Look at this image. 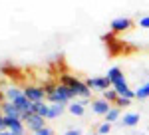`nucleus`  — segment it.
Listing matches in <instances>:
<instances>
[{"instance_id": "2eb2a0df", "label": "nucleus", "mask_w": 149, "mask_h": 135, "mask_svg": "<svg viewBox=\"0 0 149 135\" xmlns=\"http://www.w3.org/2000/svg\"><path fill=\"white\" fill-rule=\"evenodd\" d=\"M68 111L72 113V115H76V117H81L84 113H86V105H81L80 101H70L68 103Z\"/></svg>"}, {"instance_id": "1a4fd4ad", "label": "nucleus", "mask_w": 149, "mask_h": 135, "mask_svg": "<svg viewBox=\"0 0 149 135\" xmlns=\"http://www.w3.org/2000/svg\"><path fill=\"white\" fill-rule=\"evenodd\" d=\"M0 111L4 117H16V119H22V111L12 103V101H2L0 103Z\"/></svg>"}, {"instance_id": "b1692460", "label": "nucleus", "mask_w": 149, "mask_h": 135, "mask_svg": "<svg viewBox=\"0 0 149 135\" xmlns=\"http://www.w3.org/2000/svg\"><path fill=\"white\" fill-rule=\"evenodd\" d=\"M0 131H6V125H4V115L0 111Z\"/></svg>"}, {"instance_id": "a211bd4d", "label": "nucleus", "mask_w": 149, "mask_h": 135, "mask_svg": "<svg viewBox=\"0 0 149 135\" xmlns=\"http://www.w3.org/2000/svg\"><path fill=\"white\" fill-rule=\"evenodd\" d=\"M102 97H103V100H107L109 103H111V105H113L115 101H117V97H119V93H117L113 88H109V90H105V91L102 93Z\"/></svg>"}, {"instance_id": "423d86ee", "label": "nucleus", "mask_w": 149, "mask_h": 135, "mask_svg": "<svg viewBox=\"0 0 149 135\" xmlns=\"http://www.w3.org/2000/svg\"><path fill=\"white\" fill-rule=\"evenodd\" d=\"M4 125H6V131L10 135H26V125L22 119H16V117H4Z\"/></svg>"}, {"instance_id": "0eeeda50", "label": "nucleus", "mask_w": 149, "mask_h": 135, "mask_svg": "<svg viewBox=\"0 0 149 135\" xmlns=\"http://www.w3.org/2000/svg\"><path fill=\"white\" fill-rule=\"evenodd\" d=\"M24 95L32 101V103H36V101H46V91H44V88H40V86H26L24 88Z\"/></svg>"}, {"instance_id": "9d476101", "label": "nucleus", "mask_w": 149, "mask_h": 135, "mask_svg": "<svg viewBox=\"0 0 149 135\" xmlns=\"http://www.w3.org/2000/svg\"><path fill=\"white\" fill-rule=\"evenodd\" d=\"M113 105L109 103L107 100H103V97H100V100H92V111L95 113V115H103L105 117V113L109 111Z\"/></svg>"}, {"instance_id": "393cba45", "label": "nucleus", "mask_w": 149, "mask_h": 135, "mask_svg": "<svg viewBox=\"0 0 149 135\" xmlns=\"http://www.w3.org/2000/svg\"><path fill=\"white\" fill-rule=\"evenodd\" d=\"M0 135H10V133L8 131H0Z\"/></svg>"}, {"instance_id": "f3484780", "label": "nucleus", "mask_w": 149, "mask_h": 135, "mask_svg": "<svg viewBox=\"0 0 149 135\" xmlns=\"http://www.w3.org/2000/svg\"><path fill=\"white\" fill-rule=\"evenodd\" d=\"M135 100H149V81H145V84H141L137 90H135Z\"/></svg>"}, {"instance_id": "20e7f679", "label": "nucleus", "mask_w": 149, "mask_h": 135, "mask_svg": "<svg viewBox=\"0 0 149 135\" xmlns=\"http://www.w3.org/2000/svg\"><path fill=\"white\" fill-rule=\"evenodd\" d=\"M22 121H24V125H26V129L32 131V133H36V131L42 129V127H46V119L40 117L38 113H24Z\"/></svg>"}, {"instance_id": "6ab92c4d", "label": "nucleus", "mask_w": 149, "mask_h": 135, "mask_svg": "<svg viewBox=\"0 0 149 135\" xmlns=\"http://www.w3.org/2000/svg\"><path fill=\"white\" fill-rule=\"evenodd\" d=\"M97 135H107L109 131H111V123H107V121H103V123H100L97 125Z\"/></svg>"}, {"instance_id": "dca6fc26", "label": "nucleus", "mask_w": 149, "mask_h": 135, "mask_svg": "<svg viewBox=\"0 0 149 135\" xmlns=\"http://www.w3.org/2000/svg\"><path fill=\"white\" fill-rule=\"evenodd\" d=\"M119 117H121V109H119V107H115V105L105 113V121H107V123H117V121H119Z\"/></svg>"}, {"instance_id": "6e6552de", "label": "nucleus", "mask_w": 149, "mask_h": 135, "mask_svg": "<svg viewBox=\"0 0 149 135\" xmlns=\"http://www.w3.org/2000/svg\"><path fill=\"white\" fill-rule=\"evenodd\" d=\"M109 26H111V32L121 34V32H127V30L133 28V20L131 18H125V16H119V18H113Z\"/></svg>"}, {"instance_id": "39448f33", "label": "nucleus", "mask_w": 149, "mask_h": 135, "mask_svg": "<svg viewBox=\"0 0 149 135\" xmlns=\"http://www.w3.org/2000/svg\"><path fill=\"white\" fill-rule=\"evenodd\" d=\"M86 84H88V88L92 91H105V90H109L111 88V81H109V78L107 76H92V78H88V79H84Z\"/></svg>"}, {"instance_id": "9b49d317", "label": "nucleus", "mask_w": 149, "mask_h": 135, "mask_svg": "<svg viewBox=\"0 0 149 135\" xmlns=\"http://www.w3.org/2000/svg\"><path fill=\"white\" fill-rule=\"evenodd\" d=\"M139 119H141L139 113H123V115L119 117L117 125H119V127H137Z\"/></svg>"}, {"instance_id": "7ed1b4c3", "label": "nucleus", "mask_w": 149, "mask_h": 135, "mask_svg": "<svg viewBox=\"0 0 149 135\" xmlns=\"http://www.w3.org/2000/svg\"><path fill=\"white\" fill-rule=\"evenodd\" d=\"M60 84H64V86H68L70 90L76 93V100H92V90L88 88V84L84 81V79L76 78V76H72V74H62L60 76Z\"/></svg>"}, {"instance_id": "412c9836", "label": "nucleus", "mask_w": 149, "mask_h": 135, "mask_svg": "<svg viewBox=\"0 0 149 135\" xmlns=\"http://www.w3.org/2000/svg\"><path fill=\"white\" fill-rule=\"evenodd\" d=\"M137 24H139V28H147V30H149V14L141 16V18L137 20Z\"/></svg>"}, {"instance_id": "5701e85b", "label": "nucleus", "mask_w": 149, "mask_h": 135, "mask_svg": "<svg viewBox=\"0 0 149 135\" xmlns=\"http://www.w3.org/2000/svg\"><path fill=\"white\" fill-rule=\"evenodd\" d=\"M64 135H81V131H80V129H76V127H70Z\"/></svg>"}, {"instance_id": "4be33fe9", "label": "nucleus", "mask_w": 149, "mask_h": 135, "mask_svg": "<svg viewBox=\"0 0 149 135\" xmlns=\"http://www.w3.org/2000/svg\"><path fill=\"white\" fill-rule=\"evenodd\" d=\"M32 135H54V129H52V127H42V129H38V131H36V133H32Z\"/></svg>"}, {"instance_id": "a878e982", "label": "nucleus", "mask_w": 149, "mask_h": 135, "mask_svg": "<svg viewBox=\"0 0 149 135\" xmlns=\"http://www.w3.org/2000/svg\"><path fill=\"white\" fill-rule=\"evenodd\" d=\"M147 131H149V125H147Z\"/></svg>"}, {"instance_id": "4468645a", "label": "nucleus", "mask_w": 149, "mask_h": 135, "mask_svg": "<svg viewBox=\"0 0 149 135\" xmlns=\"http://www.w3.org/2000/svg\"><path fill=\"white\" fill-rule=\"evenodd\" d=\"M22 93H24V90L16 88V86H10V88H6V90H4V97H6V101H16Z\"/></svg>"}, {"instance_id": "aec40b11", "label": "nucleus", "mask_w": 149, "mask_h": 135, "mask_svg": "<svg viewBox=\"0 0 149 135\" xmlns=\"http://www.w3.org/2000/svg\"><path fill=\"white\" fill-rule=\"evenodd\" d=\"M131 101H133V100H129V97H121V95H119V97H117V101H115L113 105L121 109V107H129V105H131Z\"/></svg>"}, {"instance_id": "f8f14e48", "label": "nucleus", "mask_w": 149, "mask_h": 135, "mask_svg": "<svg viewBox=\"0 0 149 135\" xmlns=\"http://www.w3.org/2000/svg\"><path fill=\"white\" fill-rule=\"evenodd\" d=\"M48 111H50V103L48 101H36L34 107H32V113H38L40 117H44L48 121Z\"/></svg>"}, {"instance_id": "f257e3e1", "label": "nucleus", "mask_w": 149, "mask_h": 135, "mask_svg": "<svg viewBox=\"0 0 149 135\" xmlns=\"http://www.w3.org/2000/svg\"><path fill=\"white\" fill-rule=\"evenodd\" d=\"M44 91H46V101L48 103L68 105L70 101L76 100V93L70 90L68 86H64V84H46V86H44Z\"/></svg>"}, {"instance_id": "f03ea898", "label": "nucleus", "mask_w": 149, "mask_h": 135, "mask_svg": "<svg viewBox=\"0 0 149 135\" xmlns=\"http://www.w3.org/2000/svg\"><path fill=\"white\" fill-rule=\"evenodd\" d=\"M105 76H107V78H109V81H111V88H113V90L117 91L121 97L135 100V91L127 86V79H125V76H123V72H121V68H117V66L109 68Z\"/></svg>"}, {"instance_id": "ddd939ff", "label": "nucleus", "mask_w": 149, "mask_h": 135, "mask_svg": "<svg viewBox=\"0 0 149 135\" xmlns=\"http://www.w3.org/2000/svg\"><path fill=\"white\" fill-rule=\"evenodd\" d=\"M66 109H68V107H66V105H62V103H50L48 119H58V117H62Z\"/></svg>"}]
</instances>
